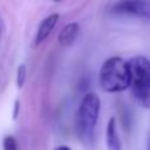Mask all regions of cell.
Masks as SVG:
<instances>
[{
  "label": "cell",
  "instance_id": "cell-8",
  "mask_svg": "<svg viewBox=\"0 0 150 150\" xmlns=\"http://www.w3.org/2000/svg\"><path fill=\"white\" fill-rule=\"evenodd\" d=\"M26 79V66L25 65H20L17 69V79H16V83H17L18 88L24 87V83H25Z\"/></svg>",
  "mask_w": 150,
  "mask_h": 150
},
{
  "label": "cell",
  "instance_id": "cell-13",
  "mask_svg": "<svg viewBox=\"0 0 150 150\" xmlns=\"http://www.w3.org/2000/svg\"><path fill=\"white\" fill-rule=\"evenodd\" d=\"M0 33H1V17H0Z\"/></svg>",
  "mask_w": 150,
  "mask_h": 150
},
{
  "label": "cell",
  "instance_id": "cell-9",
  "mask_svg": "<svg viewBox=\"0 0 150 150\" xmlns=\"http://www.w3.org/2000/svg\"><path fill=\"white\" fill-rule=\"evenodd\" d=\"M3 148H4V150H17V142L13 137L8 136L3 141Z\"/></svg>",
  "mask_w": 150,
  "mask_h": 150
},
{
  "label": "cell",
  "instance_id": "cell-6",
  "mask_svg": "<svg viewBox=\"0 0 150 150\" xmlns=\"http://www.w3.org/2000/svg\"><path fill=\"white\" fill-rule=\"evenodd\" d=\"M105 142L108 150H121V141L117 133V122L115 117H111L105 129Z\"/></svg>",
  "mask_w": 150,
  "mask_h": 150
},
{
  "label": "cell",
  "instance_id": "cell-2",
  "mask_svg": "<svg viewBox=\"0 0 150 150\" xmlns=\"http://www.w3.org/2000/svg\"><path fill=\"white\" fill-rule=\"evenodd\" d=\"M99 113H100V99L95 92H87L80 101L75 119L78 136L87 145H90L93 140Z\"/></svg>",
  "mask_w": 150,
  "mask_h": 150
},
{
  "label": "cell",
  "instance_id": "cell-11",
  "mask_svg": "<svg viewBox=\"0 0 150 150\" xmlns=\"http://www.w3.org/2000/svg\"><path fill=\"white\" fill-rule=\"evenodd\" d=\"M55 150H71V149L69 148V146H66V145H62V146H58Z\"/></svg>",
  "mask_w": 150,
  "mask_h": 150
},
{
  "label": "cell",
  "instance_id": "cell-12",
  "mask_svg": "<svg viewBox=\"0 0 150 150\" xmlns=\"http://www.w3.org/2000/svg\"><path fill=\"white\" fill-rule=\"evenodd\" d=\"M148 150H150V136H149V142H148Z\"/></svg>",
  "mask_w": 150,
  "mask_h": 150
},
{
  "label": "cell",
  "instance_id": "cell-1",
  "mask_svg": "<svg viewBox=\"0 0 150 150\" xmlns=\"http://www.w3.org/2000/svg\"><path fill=\"white\" fill-rule=\"evenodd\" d=\"M128 63L130 76V92L144 108H150V61L146 57H133Z\"/></svg>",
  "mask_w": 150,
  "mask_h": 150
},
{
  "label": "cell",
  "instance_id": "cell-4",
  "mask_svg": "<svg viewBox=\"0 0 150 150\" xmlns=\"http://www.w3.org/2000/svg\"><path fill=\"white\" fill-rule=\"evenodd\" d=\"M111 11L116 15H127L145 18L150 21V1L144 0H127L119 1L112 5Z\"/></svg>",
  "mask_w": 150,
  "mask_h": 150
},
{
  "label": "cell",
  "instance_id": "cell-10",
  "mask_svg": "<svg viewBox=\"0 0 150 150\" xmlns=\"http://www.w3.org/2000/svg\"><path fill=\"white\" fill-rule=\"evenodd\" d=\"M18 108H20V101L16 100L15 101V111H13V119H17V115H18Z\"/></svg>",
  "mask_w": 150,
  "mask_h": 150
},
{
  "label": "cell",
  "instance_id": "cell-7",
  "mask_svg": "<svg viewBox=\"0 0 150 150\" xmlns=\"http://www.w3.org/2000/svg\"><path fill=\"white\" fill-rule=\"evenodd\" d=\"M78 34H79V24L70 23L62 28L58 36V41L61 45H71L78 37Z\"/></svg>",
  "mask_w": 150,
  "mask_h": 150
},
{
  "label": "cell",
  "instance_id": "cell-3",
  "mask_svg": "<svg viewBox=\"0 0 150 150\" xmlns=\"http://www.w3.org/2000/svg\"><path fill=\"white\" fill-rule=\"evenodd\" d=\"M99 83L105 92H122L130 86L128 63L120 57H111L101 65Z\"/></svg>",
  "mask_w": 150,
  "mask_h": 150
},
{
  "label": "cell",
  "instance_id": "cell-5",
  "mask_svg": "<svg viewBox=\"0 0 150 150\" xmlns=\"http://www.w3.org/2000/svg\"><path fill=\"white\" fill-rule=\"evenodd\" d=\"M58 20H59V15H57V13H53V15L47 16L46 18H44L42 23L40 24V26H38L36 38H34V44L36 45L42 44V42L50 36V33H52L53 29L57 25Z\"/></svg>",
  "mask_w": 150,
  "mask_h": 150
}]
</instances>
